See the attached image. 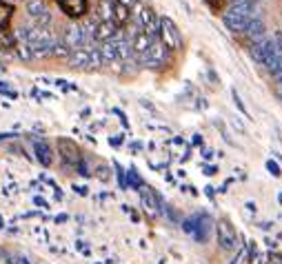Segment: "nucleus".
<instances>
[{"label":"nucleus","instance_id":"obj_28","mask_svg":"<svg viewBox=\"0 0 282 264\" xmlns=\"http://www.w3.org/2000/svg\"><path fill=\"white\" fill-rule=\"evenodd\" d=\"M116 2H120V5H124V7H131V5H136V0H116Z\"/></svg>","mask_w":282,"mask_h":264},{"label":"nucleus","instance_id":"obj_9","mask_svg":"<svg viewBox=\"0 0 282 264\" xmlns=\"http://www.w3.org/2000/svg\"><path fill=\"white\" fill-rule=\"evenodd\" d=\"M138 27L142 29L149 38H158V27H160V18L156 16V11L147 5H138Z\"/></svg>","mask_w":282,"mask_h":264},{"label":"nucleus","instance_id":"obj_19","mask_svg":"<svg viewBox=\"0 0 282 264\" xmlns=\"http://www.w3.org/2000/svg\"><path fill=\"white\" fill-rule=\"evenodd\" d=\"M111 9H114V22L118 24V27H124V24L131 20V14H129V7L120 5V2H111Z\"/></svg>","mask_w":282,"mask_h":264},{"label":"nucleus","instance_id":"obj_5","mask_svg":"<svg viewBox=\"0 0 282 264\" xmlns=\"http://www.w3.org/2000/svg\"><path fill=\"white\" fill-rule=\"evenodd\" d=\"M158 40L169 49V51H178L182 47V34L178 24L173 22L171 18L163 16L160 18V27H158Z\"/></svg>","mask_w":282,"mask_h":264},{"label":"nucleus","instance_id":"obj_14","mask_svg":"<svg viewBox=\"0 0 282 264\" xmlns=\"http://www.w3.org/2000/svg\"><path fill=\"white\" fill-rule=\"evenodd\" d=\"M140 200H142V207L147 209L151 216H156V213H160L158 207H163V198L158 196V193L153 191L151 187H140Z\"/></svg>","mask_w":282,"mask_h":264},{"label":"nucleus","instance_id":"obj_27","mask_svg":"<svg viewBox=\"0 0 282 264\" xmlns=\"http://www.w3.org/2000/svg\"><path fill=\"white\" fill-rule=\"evenodd\" d=\"M109 142L114 144V147H118V144H122V135H114V138H111Z\"/></svg>","mask_w":282,"mask_h":264},{"label":"nucleus","instance_id":"obj_33","mask_svg":"<svg viewBox=\"0 0 282 264\" xmlns=\"http://www.w3.org/2000/svg\"><path fill=\"white\" fill-rule=\"evenodd\" d=\"M242 255H244V249H240V253H238V258H242ZM231 264H238V262H235V260H234V262H231Z\"/></svg>","mask_w":282,"mask_h":264},{"label":"nucleus","instance_id":"obj_32","mask_svg":"<svg viewBox=\"0 0 282 264\" xmlns=\"http://www.w3.org/2000/svg\"><path fill=\"white\" fill-rule=\"evenodd\" d=\"M247 209H249V211H254V213H256V204H254V202H247Z\"/></svg>","mask_w":282,"mask_h":264},{"label":"nucleus","instance_id":"obj_20","mask_svg":"<svg viewBox=\"0 0 282 264\" xmlns=\"http://www.w3.org/2000/svg\"><path fill=\"white\" fill-rule=\"evenodd\" d=\"M14 16V7L9 2H0V29H7Z\"/></svg>","mask_w":282,"mask_h":264},{"label":"nucleus","instance_id":"obj_16","mask_svg":"<svg viewBox=\"0 0 282 264\" xmlns=\"http://www.w3.org/2000/svg\"><path fill=\"white\" fill-rule=\"evenodd\" d=\"M151 40L153 38H149L144 31H136L134 34V38H131V51H134V58H142V56H147V51H149V47H151Z\"/></svg>","mask_w":282,"mask_h":264},{"label":"nucleus","instance_id":"obj_31","mask_svg":"<svg viewBox=\"0 0 282 264\" xmlns=\"http://www.w3.org/2000/svg\"><path fill=\"white\" fill-rule=\"evenodd\" d=\"M73 189H76L80 196H87V187H73Z\"/></svg>","mask_w":282,"mask_h":264},{"label":"nucleus","instance_id":"obj_36","mask_svg":"<svg viewBox=\"0 0 282 264\" xmlns=\"http://www.w3.org/2000/svg\"><path fill=\"white\" fill-rule=\"evenodd\" d=\"M0 258H2V253H0Z\"/></svg>","mask_w":282,"mask_h":264},{"label":"nucleus","instance_id":"obj_21","mask_svg":"<svg viewBox=\"0 0 282 264\" xmlns=\"http://www.w3.org/2000/svg\"><path fill=\"white\" fill-rule=\"evenodd\" d=\"M111 2H114V0H100V5H98L100 22H102V20H114V9H111Z\"/></svg>","mask_w":282,"mask_h":264},{"label":"nucleus","instance_id":"obj_8","mask_svg":"<svg viewBox=\"0 0 282 264\" xmlns=\"http://www.w3.org/2000/svg\"><path fill=\"white\" fill-rule=\"evenodd\" d=\"M167 58H169V49L164 47L163 43H160L158 38L151 40V47H149L147 56L138 58V63L144 65V67H151V69H160L164 63H167Z\"/></svg>","mask_w":282,"mask_h":264},{"label":"nucleus","instance_id":"obj_2","mask_svg":"<svg viewBox=\"0 0 282 264\" xmlns=\"http://www.w3.org/2000/svg\"><path fill=\"white\" fill-rule=\"evenodd\" d=\"M249 53H251V58H254L260 67L267 69L269 73H276L282 63V56H280V51H278L273 38H262L260 43H254Z\"/></svg>","mask_w":282,"mask_h":264},{"label":"nucleus","instance_id":"obj_13","mask_svg":"<svg viewBox=\"0 0 282 264\" xmlns=\"http://www.w3.org/2000/svg\"><path fill=\"white\" fill-rule=\"evenodd\" d=\"M122 29L114 22V20H102V22L96 24V34H94V40L98 43H109V40H116L120 36Z\"/></svg>","mask_w":282,"mask_h":264},{"label":"nucleus","instance_id":"obj_18","mask_svg":"<svg viewBox=\"0 0 282 264\" xmlns=\"http://www.w3.org/2000/svg\"><path fill=\"white\" fill-rule=\"evenodd\" d=\"M98 53H100V60H102V63H116V60H120L118 47H116V40L102 43L100 47H98Z\"/></svg>","mask_w":282,"mask_h":264},{"label":"nucleus","instance_id":"obj_11","mask_svg":"<svg viewBox=\"0 0 282 264\" xmlns=\"http://www.w3.org/2000/svg\"><path fill=\"white\" fill-rule=\"evenodd\" d=\"M58 154H60L62 162L69 164V167H76V164L82 160L78 144L69 138H58Z\"/></svg>","mask_w":282,"mask_h":264},{"label":"nucleus","instance_id":"obj_22","mask_svg":"<svg viewBox=\"0 0 282 264\" xmlns=\"http://www.w3.org/2000/svg\"><path fill=\"white\" fill-rule=\"evenodd\" d=\"M14 43H16V36L11 34L9 29H0V49L14 47Z\"/></svg>","mask_w":282,"mask_h":264},{"label":"nucleus","instance_id":"obj_25","mask_svg":"<svg viewBox=\"0 0 282 264\" xmlns=\"http://www.w3.org/2000/svg\"><path fill=\"white\" fill-rule=\"evenodd\" d=\"M231 93H234V102H235V105H238V109H240V111H242V113H244V115H247V118H249V111H247V107H244V105H242V100H240L238 91H235V89H234V91H231Z\"/></svg>","mask_w":282,"mask_h":264},{"label":"nucleus","instance_id":"obj_26","mask_svg":"<svg viewBox=\"0 0 282 264\" xmlns=\"http://www.w3.org/2000/svg\"><path fill=\"white\" fill-rule=\"evenodd\" d=\"M116 171H118V182H120V187L127 189V180H124V176H127V173L122 171V167H120V164H116Z\"/></svg>","mask_w":282,"mask_h":264},{"label":"nucleus","instance_id":"obj_4","mask_svg":"<svg viewBox=\"0 0 282 264\" xmlns=\"http://www.w3.org/2000/svg\"><path fill=\"white\" fill-rule=\"evenodd\" d=\"M182 231L189 233L196 242H207L211 233V218L207 213H196L182 222Z\"/></svg>","mask_w":282,"mask_h":264},{"label":"nucleus","instance_id":"obj_30","mask_svg":"<svg viewBox=\"0 0 282 264\" xmlns=\"http://www.w3.org/2000/svg\"><path fill=\"white\" fill-rule=\"evenodd\" d=\"M205 171H207V176H213L218 169H215V167H205Z\"/></svg>","mask_w":282,"mask_h":264},{"label":"nucleus","instance_id":"obj_12","mask_svg":"<svg viewBox=\"0 0 282 264\" xmlns=\"http://www.w3.org/2000/svg\"><path fill=\"white\" fill-rule=\"evenodd\" d=\"M58 7L62 9V14L69 16L71 20H80L89 11V2L87 0H58Z\"/></svg>","mask_w":282,"mask_h":264},{"label":"nucleus","instance_id":"obj_1","mask_svg":"<svg viewBox=\"0 0 282 264\" xmlns=\"http://www.w3.org/2000/svg\"><path fill=\"white\" fill-rule=\"evenodd\" d=\"M256 11H258L256 0H235L225 9L222 22H225V27L231 34H244L249 22L256 18Z\"/></svg>","mask_w":282,"mask_h":264},{"label":"nucleus","instance_id":"obj_35","mask_svg":"<svg viewBox=\"0 0 282 264\" xmlns=\"http://www.w3.org/2000/svg\"><path fill=\"white\" fill-rule=\"evenodd\" d=\"M9 2H16V0H9Z\"/></svg>","mask_w":282,"mask_h":264},{"label":"nucleus","instance_id":"obj_15","mask_svg":"<svg viewBox=\"0 0 282 264\" xmlns=\"http://www.w3.org/2000/svg\"><path fill=\"white\" fill-rule=\"evenodd\" d=\"M31 144H34V154H36V160H38L43 167H51L53 162V154H51V147H49L47 140L43 138H34L31 140Z\"/></svg>","mask_w":282,"mask_h":264},{"label":"nucleus","instance_id":"obj_3","mask_svg":"<svg viewBox=\"0 0 282 264\" xmlns=\"http://www.w3.org/2000/svg\"><path fill=\"white\" fill-rule=\"evenodd\" d=\"M69 65L73 69H98L102 65L98 47H80V49H71L69 51Z\"/></svg>","mask_w":282,"mask_h":264},{"label":"nucleus","instance_id":"obj_17","mask_svg":"<svg viewBox=\"0 0 282 264\" xmlns=\"http://www.w3.org/2000/svg\"><path fill=\"white\" fill-rule=\"evenodd\" d=\"M244 36H247L251 43H260L262 38H267V24H264V20H260L258 16H256V18L249 22L247 31H244Z\"/></svg>","mask_w":282,"mask_h":264},{"label":"nucleus","instance_id":"obj_7","mask_svg":"<svg viewBox=\"0 0 282 264\" xmlns=\"http://www.w3.org/2000/svg\"><path fill=\"white\" fill-rule=\"evenodd\" d=\"M27 16L31 18V22L36 27H49L53 20L51 9H49L47 0H27Z\"/></svg>","mask_w":282,"mask_h":264},{"label":"nucleus","instance_id":"obj_6","mask_svg":"<svg viewBox=\"0 0 282 264\" xmlns=\"http://www.w3.org/2000/svg\"><path fill=\"white\" fill-rule=\"evenodd\" d=\"M215 238H218V244H220L222 251H235L240 246L238 231H235V226L231 224L227 218L218 220V224H215Z\"/></svg>","mask_w":282,"mask_h":264},{"label":"nucleus","instance_id":"obj_34","mask_svg":"<svg viewBox=\"0 0 282 264\" xmlns=\"http://www.w3.org/2000/svg\"><path fill=\"white\" fill-rule=\"evenodd\" d=\"M2 226H5V220H2V216H0V229H2Z\"/></svg>","mask_w":282,"mask_h":264},{"label":"nucleus","instance_id":"obj_23","mask_svg":"<svg viewBox=\"0 0 282 264\" xmlns=\"http://www.w3.org/2000/svg\"><path fill=\"white\" fill-rule=\"evenodd\" d=\"M267 171L271 173L273 178H280V176H282V169H280V164H278L273 158H271V160H267Z\"/></svg>","mask_w":282,"mask_h":264},{"label":"nucleus","instance_id":"obj_10","mask_svg":"<svg viewBox=\"0 0 282 264\" xmlns=\"http://www.w3.org/2000/svg\"><path fill=\"white\" fill-rule=\"evenodd\" d=\"M62 44H65L69 51H71V49H80V47H89V43H87V38H85V31H82V27L78 22H71L62 29Z\"/></svg>","mask_w":282,"mask_h":264},{"label":"nucleus","instance_id":"obj_29","mask_svg":"<svg viewBox=\"0 0 282 264\" xmlns=\"http://www.w3.org/2000/svg\"><path fill=\"white\" fill-rule=\"evenodd\" d=\"M207 2H209V7H213V9H218V5H220L222 0H207Z\"/></svg>","mask_w":282,"mask_h":264},{"label":"nucleus","instance_id":"obj_24","mask_svg":"<svg viewBox=\"0 0 282 264\" xmlns=\"http://www.w3.org/2000/svg\"><path fill=\"white\" fill-rule=\"evenodd\" d=\"M127 176H129L131 187H134V189H140V187H142V180H140V176L136 173V169H129V173H127Z\"/></svg>","mask_w":282,"mask_h":264}]
</instances>
